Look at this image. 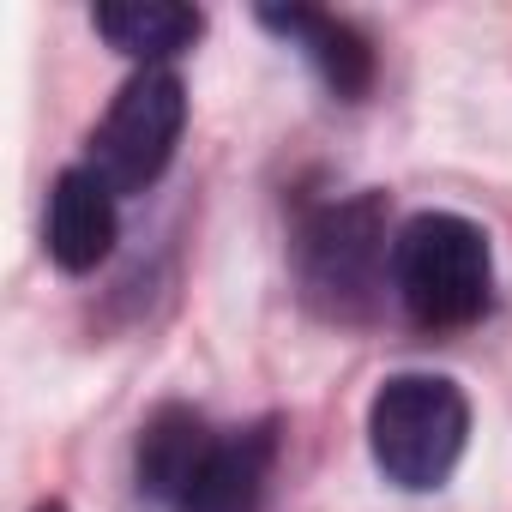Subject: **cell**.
<instances>
[{
  "label": "cell",
  "instance_id": "obj_1",
  "mask_svg": "<svg viewBox=\"0 0 512 512\" xmlns=\"http://www.w3.org/2000/svg\"><path fill=\"white\" fill-rule=\"evenodd\" d=\"M392 290H398L404 314L428 332H452V326L482 320L488 290H494L488 235L452 211L410 217L392 241Z\"/></svg>",
  "mask_w": 512,
  "mask_h": 512
},
{
  "label": "cell",
  "instance_id": "obj_5",
  "mask_svg": "<svg viewBox=\"0 0 512 512\" xmlns=\"http://www.w3.org/2000/svg\"><path fill=\"white\" fill-rule=\"evenodd\" d=\"M115 187L97 169H67L49 193V260L61 272H97L115 247Z\"/></svg>",
  "mask_w": 512,
  "mask_h": 512
},
{
  "label": "cell",
  "instance_id": "obj_9",
  "mask_svg": "<svg viewBox=\"0 0 512 512\" xmlns=\"http://www.w3.org/2000/svg\"><path fill=\"white\" fill-rule=\"evenodd\" d=\"M91 25L115 55L145 61V67H163L169 55H187L205 31L199 7H181V0H103L91 13Z\"/></svg>",
  "mask_w": 512,
  "mask_h": 512
},
{
  "label": "cell",
  "instance_id": "obj_3",
  "mask_svg": "<svg viewBox=\"0 0 512 512\" xmlns=\"http://www.w3.org/2000/svg\"><path fill=\"white\" fill-rule=\"evenodd\" d=\"M181 127H187V91L169 67H145L139 79L121 85V97L109 103V115L97 121L91 133V163L115 193H145L175 145H181Z\"/></svg>",
  "mask_w": 512,
  "mask_h": 512
},
{
  "label": "cell",
  "instance_id": "obj_7",
  "mask_svg": "<svg viewBox=\"0 0 512 512\" xmlns=\"http://www.w3.org/2000/svg\"><path fill=\"white\" fill-rule=\"evenodd\" d=\"M272 458H278V428H272V422L217 440V452H211V464L199 470V482L187 488L181 512H266Z\"/></svg>",
  "mask_w": 512,
  "mask_h": 512
},
{
  "label": "cell",
  "instance_id": "obj_4",
  "mask_svg": "<svg viewBox=\"0 0 512 512\" xmlns=\"http://www.w3.org/2000/svg\"><path fill=\"white\" fill-rule=\"evenodd\" d=\"M380 260H386V199L380 193H362L350 205H326L302 229V284L338 320L368 314L374 284H380Z\"/></svg>",
  "mask_w": 512,
  "mask_h": 512
},
{
  "label": "cell",
  "instance_id": "obj_6",
  "mask_svg": "<svg viewBox=\"0 0 512 512\" xmlns=\"http://www.w3.org/2000/svg\"><path fill=\"white\" fill-rule=\"evenodd\" d=\"M260 25L278 31V37H290L314 61V73L332 85V97H344V103L368 97V85H374V49H368V37L356 25H344V19H332L320 7H266Z\"/></svg>",
  "mask_w": 512,
  "mask_h": 512
},
{
  "label": "cell",
  "instance_id": "obj_10",
  "mask_svg": "<svg viewBox=\"0 0 512 512\" xmlns=\"http://www.w3.org/2000/svg\"><path fill=\"white\" fill-rule=\"evenodd\" d=\"M37 512H67V506H61V500H43V506H37Z\"/></svg>",
  "mask_w": 512,
  "mask_h": 512
},
{
  "label": "cell",
  "instance_id": "obj_8",
  "mask_svg": "<svg viewBox=\"0 0 512 512\" xmlns=\"http://www.w3.org/2000/svg\"><path fill=\"white\" fill-rule=\"evenodd\" d=\"M211 452H217V440H211L205 416L187 410V404H163L139 428V488L181 506L187 488L199 482V470L211 464Z\"/></svg>",
  "mask_w": 512,
  "mask_h": 512
},
{
  "label": "cell",
  "instance_id": "obj_2",
  "mask_svg": "<svg viewBox=\"0 0 512 512\" xmlns=\"http://www.w3.org/2000/svg\"><path fill=\"white\" fill-rule=\"evenodd\" d=\"M470 440V404L446 374H392L368 404V446L386 482L440 488Z\"/></svg>",
  "mask_w": 512,
  "mask_h": 512
}]
</instances>
